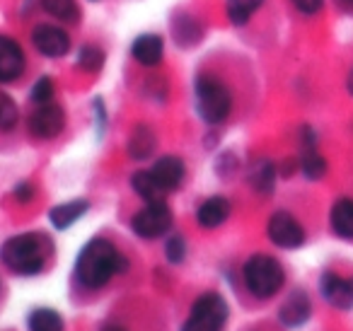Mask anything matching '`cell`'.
Listing matches in <instances>:
<instances>
[{"label": "cell", "instance_id": "1", "mask_svg": "<svg viewBox=\"0 0 353 331\" xmlns=\"http://www.w3.org/2000/svg\"><path fill=\"white\" fill-rule=\"evenodd\" d=\"M126 259L119 254V249L112 242L92 239V242L85 244L78 261H75V278H78L80 285L97 290V288L107 285L112 276L126 271Z\"/></svg>", "mask_w": 353, "mask_h": 331}, {"label": "cell", "instance_id": "25", "mask_svg": "<svg viewBox=\"0 0 353 331\" xmlns=\"http://www.w3.org/2000/svg\"><path fill=\"white\" fill-rule=\"evenodd\" d=\"M102 61H104L102 49H99V46H92V44L83 46L78 54V63H80V68H85V70H97L99 66H102Z\"/></svg>", "mask_w": 353, "mask_h": 331}, {"label": "cell", "instance_id": "28", "mask_svg": "<svg viewBox=\"0 0 353 331\" xmlns=\"http://www.w3.org/2000/svg\"><path fill=\"white\" fill-rule=\"evenodd\" d=\"M290 3H293L303 15H314V12H319L324 6V0H290Z\"/></svg>", "mask_w": 353, "mask_h": 331}, {"label": "cell", "instance_id": "11", "mask_svg": "<svg viewBox=\"0 0 353 331\" xmlns=\"http://www.w3.org/2000/svg\"><path fill=\"white\" fill-rule=\"evenodd\" d=\"M25 70V51L10 37L0 34V83H12Z\"/></svg>", "mask_w": 353, "mask_h": 331}, {"label": "cell", "instance_id": "22", "mask_svg": "<svg viewBox=\"0 0 353 331\" xmlns=\"http://www.w3.org/2000/svg\"><path fill=\"white\" fill-rule=\"evenodd\" d=\"M41 8L61 22H78L80 17V8L75 0H41Z\"/></svg>", "mask_w": 353, "mask_h": 331}, {"label": "cell", "instance_id": "30", "mask_svg": "<svg viewBox=\"0 0 353 331\" xmlns=\"http://www.w3.org/2000/svg\"><path fill=\"white\" fill-rule=\"evenodd\" d=\"M346 88H348V94L353 97V68H351V73H348V78H346Z\"/></svg>", "mask_w": 353, "mask_h": 331}, {"label": "cell", "instance_id": "15", "mask_svg": "<svg viewBox=\"0 0 353 331\" xmlns=\"http://www.w3.org/2000/svg\"><path fill=\"white\" fill-rule=\"evenodd\" d=\"M131 54H133V59H136L141 66H145V68H155V66L162 61L165 46H162L160 37H155V34H143V37H138V39L133 41Z\"/></svg>", "mask_w": 353, "mask_h": 331}, {"label": "cell", "instance_id": "6", "mask_svg": "<svg viewBox=\"0 0 353 331\" xmlns=\"http://www.w3.org/2000/svg\"><path fill=\"white\" fill-rule=\"evenodd\" d=\"M131 228H133V232L143 239L162 237V234L172 228V210L167 208L165 201H160V203H148L145 208L133 215Z\"/></svg>", "mask_w": 353, "mask_h": 331}, {"label": "cell", "instance_id": "27", "mask_svg": "<svg viewBox=\"0 0 353 331\" xmlns=\"http://www.w3.org/2000/svg\"><path fill=\"white\" fill-rule=\"evenodd\" d=\"M54 97V83L51 78H39L32 85V102L34 104H49Z\"/></svg>", "mask_w": 353, "mask_h": 331}, {"label": "cell", "instance_id": "29", "mask_svg": "<svg viewBox=\"0 0 353 331\" xmlns=\"http://www.w3.org/2000/svg\"><path fill=\"white\" fill-rule=\"evenodd\" d=\"M15 199L20 201V203H30V201L34 199V186L27 184V181L17 184V186H15Z\"/></svg>", "mask_w": 353, "mask_h": 331}, {"label": "cell", "instance_id": "16", "mask_svg": "<svg viewBox=\"0 0 353 331\" xmlns=\"http://www.w3.org/2000/svg\"><path fill=\"white\" fill-rule=\"evenodd\" d=\"M88 213V201L78 199V201H65L61 205H54L49 213V220L56 230H68L75 220H80L83 215Z\"/></svg>", "mask_w": 353, "mask_h": 331}, {"label": "cell", "instance_id": "24", "mask_svg": "<svg viewBox=\"0 0 353 331\" xmlns=\"http://www.w3.org/2000/svg\"><path fill=\"white\" fill-rule=\"evenodd\" d=\"M17 123V107L6 92H0V128L3 131H10Z\"/></svg>", "mask_w": 353, "mask_h": 331}, {"label": "cell", "instance_id": "20", "mask_svg": "<svg viewBox=\"0 0 353 331\" xmlns=\"http://www.w3.org/2000/svg\"><path fill=\"white\" fill-rule=\"evenodd\" d=\"M30 324V331H63V319L56 310H49V307H41V310H34L27 319Z\"/></svg>", "mask_w": 353, "mask_h": 331}, {"label": "cell", "instance_id": "9", "mask_svg": "<svg viewBox=\"0 0 353 331\" xmlns=\"http://www.w3.org/2000/svg\"><path fill=\"white\" fill-rule=\"evenodd\" d=\"M319 292L336 310H351L353 307V278L327 271L322 273V281H319Z\"/></svg>", "mask_w": 353, "mask_h": 331}, {"label": "cell", "instance_id": "10", "mask_svg": "<svg viewBox=\"0 0 353 331\" xmlns=\"http://www.w3.org/2000/svg\"><path fill=\"white\" fill-rule=\"evenodd\" d=\"M32 41H34L37 51L49 59H61V56L68 54L70 49V39L61 27L56 25H39L32 32Z\"/></svg>", "mask_w": 353, "mask_h": 331}, {"label": "cell", "instance_id": "26", "mask_svg": "<svg viewBox=\"0 0 353 331\" xmlns=\"http://www.w3.org/2000/svg\"><path fill=\"white\" fill-rule=\"evenodd\" d=\"M165 257L170 263H182L184 257H187V244H184V237L179 234H172L165 244Z\"/></svg>", "mask_w": 353, "mask_h": 331}, {"label": "cell", "instance_id": "13", "mask_svg": "<svg viewBox=\"0 0 353 331\" xmlns=\"http://www.w3.org/2000/svg\"><path fill=\"white\" fill-rule=\"evenodd\" d=\"M150 172H152V177L160 181V186L167 191V194H170V191H174L176 186L184 181V162L179 160V157H174V155L160 157V160L152 165Z\"/></svg>", "mask_w": 353, "mask_h": 331}, {"label": "cell", "instance_id": "18", "mask_svg": "<svg viewBox=\"0 0 353 331\" xmlns=\"http://www.w3.org/2000/svg\"><path fill=\"white\" fill-rule=\"evenodd\" d=\"M131 186L145 203H160L167 196V191L162 189L160 181L152 177V172H136V174L131 177Z\"/></svg>", "mask_w": 353, "mask_h": 331}, {"label": "cell", "instance_id": "2", "mask_svg": "<svg viewBox=\"0 0 353 331\" xmlns=\"http://www.w3.org/2000/svg\"><path fill=\"white\" fill-rule=\"evenodd\" d=\"M0 261L6 263L12 273L34 276V273H39L41 268H44V261H46L44 239L32 232L10 237L0 247Z\"/></svg>", "mask_w": 353, "mask_h": 331}, {"label": "cell", "instance_id": "17", "mask_svg": "<svg viewBox=\"0 0 353 331\" xmlns=\"http://www.w3.org/2000/svg\"><path fill=\"white\" fill-rule=\"evenodd\" d=\"M334 234L343 239H353V199H339L329 213Z\"/></svg>", "mask_w": 353, "mask_h": 331}, {"label": "cell", "instance_id": "23", "mask_svg": "<svg viewBox=\"0 0 353 331\" xmlns=\"http://www.w3.org/2000/svg\"><path fill=\"white\" fill-rule=\"evenodd\" d=\"M250 179H252V186H254L259 194H271V191H274V181H276V167L271 165L269 160L256 162Z\"/></svg>", "mask_w": 353, "mask_h": 331}, {"label": "cell", "instance_id": "4", "mask_svg": "<svg viewBox=\"0 0 353 331\" xmlns=\"http://www.w3.org/2000/svg\"><path fill=\"white\" fill-rule=\"evenodd\" d=\"M194 92H196V109L206 123H223L230 117L232 94L225 88V83L218 80L216 75H201V78H196Z\"/></svg>", "mask_w": 353, "mask_h": 331}, {"label": "cell", "instance_id": "12", "mask_svg": "<svg viewBox=\"0 0 353 331\" xmlns=\"http://www.w3.org/2000/svg\"><path fill=\"white\" fill-rule=\"evenodd\" d=\"M310 314H312V302H310V295L305 290H293L279 310L281 324L288 326V329L303 326L310 319Z\"/></svg>", "mask_w": 353, "mask_h": 331}, {"label": "cell", "instance_id": "7", "mask_svg": "<svg viewBox=\"0 0 353 331\" xmlns=\"http://www.w3.org/2000/svg\"><path fill=\"white\" fill-rule=\"evenodd\" d=\"M266 234L269 239L281 249H298L305 242V230L298 223L295 215H290L288 210H276L269 218L266 225Z\"/></svg>", "mask_w": 353, "mask_h": 331}, {"label": "cell", "instance_id": "31", "mask_svg": "<svg viewBox=\"0 0 353 331\" xmlns=\"http://www.w3.org/2000/svg\"><path fill=\"white\" fill-rule=\"evenodd\" d=\"M104 331H123V329H119V326H109V329H104Z\"/></svg>", "mask_w": 353, "mask_h": 331}, {"label": "cell", "instance_id": "14", "mask_svg": "<svg viewBox=\"0 0 353 331\" xmlns=\"http://www.w3.org/2000/svg\"><path fill=\"white\" fill-rule=\"evenodd\" d=\"M228 215H230V201L223 199V196H211V199H206L199 205L196 220L201 228L213 230V228H221L228 220Z\"/></svg>", "mask_w": 353, "mask_h": 331}, {"label": "cell", "instance_id": "21", "mask_svg": "<svg viewBox=\"0 0 353 331\" xmlns=\"http://www.w3.org/2000/svg\"><path fill=\"white\" fill-rule=\"evenodd\" d=\"M261 6H264V0H228V20L237 27L247 25Z\"/></svg>", "mask_w": 353, "mask_h": 331}, {"label": "cell", "instance_id": "5", "mask_svg": "<svg viewBox=\"0 0 353 331\" xmlns=\"http://www.w3.org/2000/svg\"><path fill=\"white\" fill-rule=\"evenodd\" d=\"M228 302L218 292H206L194 302L182 331H221L228 319Z\"/></svg>", "mask_w": 353, "mask_h": 331}, {"label": "cell", "instance_id": "8", "mask_svg": "<svg viewBox=\"0 0 353 331\" xmlns=\"http://www.w3.org/2000/svg\"><path fill=\"white\" fill-rule=\"evenodd\" d=\"M65 126V114L59 104L49 102V104H39L34 109V114L30 117V131L34 133L41 141H51L56 138Z\"/></svg>", "mask_w": 353, "mask_h": 331}, {"label": "cell", "instance_id": "19", "mask_svg": "<svg viewBox=\"0 0 353 331\" xmlns=\"http://www.w3.org/2000/svg\"><path fill=\"white\" fill-rule=\"evenodd\" d=\"M152 150H155V133L148 126H138L131 133V138H128V152H131V157L145 160V157L152 155Z\"/></svg>", "mask_w": 353, "mask_h": 331}, {"label": "cell", "instance_id": "3", "mask_svg": "<svg viewBox=\"0 0 353 331\" xmlns=\"http://www.w3.org/2000/svg\"><path fill=\"white\" fill-rule=\"evenodd\" d=\"M242 278H245V285L252 295L266 300V297H274L283 288L285 273L283 266L274 257L254 254V257L247 259L245 268H242Z\"/></svg>", "mask_w": 353, "mask_h": 331}]
</instances>
